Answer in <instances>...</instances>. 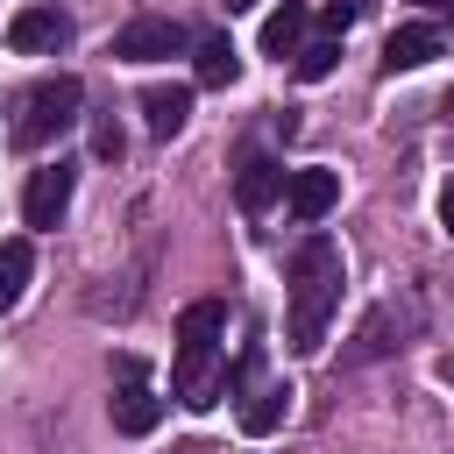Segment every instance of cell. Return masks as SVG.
<instances>
[{
    "label": "cell",
    "mask_w": 454,
    "mask_h": 454,
    "mask_svg": "<svg viewBox=\"0 0 454 454\" xmlns=\"http://www.w3.org/2000/svg\"><path fill=\"white\" fill-rule=\"evenodd\" d=\"M71 184H78V170H71V163H43V170H28L21 220H28V227H57V220H64V206H71Z\"/></svg>",
    "instance_id": "obj_5"
},
{
    "label": "cell",
    "mask_w": 454,
    "mask_h": 454,
    "mask_svg": "<svg viewBox=\"0 0 454 454\" xmlns=\"http://www.w3.org/2000/svg\"><path fill=\"white\" fill-rule=\"evenodd\" d=\"M220 333H227V305L220 298H199V305L177 312V369H170V390L192 411H206L213 397H227V376H213Z\"/></svg>",
    "instance_id": "obj_2"
},
{
    "label": "cell",
    "mask_w": 454,
    "mask_h": 454,
    "mask_svg": "<svg viewBox=\"0 0 454 454\" xmlns=\"http://www.w3.org/2000/svg\"><path fill=\"white\" fill-rule=\"evenodd\" d=\"M28 277H35V248H28L21 234H14V241H0V312H14V305H21Z\"/></svg>",
    "instance_id": "obj_14"
},
{
    "label": "cell",
    "mask_w": 454,
    "mask_h": 454,
    "mask_svg": "<svg viewBox=\"0 0 454 454\" xmlns=\"http://www.w3.org/2000/svg\"><path fill=\"white\" fill-rule=\"evenodd\" d=\"M440 376H447V383H454V355H440Z\"/></svg>",
    "instance_id": "obj_20"
},
{
    "label": "cell",
    "mask_w": 454,
    "mask_h": 454,
    "mask_svg": "<svg viewBox=\"0 0 454 454\" xmlns=\"http://www.w3.org/2000/svg\"><path fill=\"white\" fill-rule=\"evenodd\" d=\"M440 114H447V121H454V92H447V99H440Z\"/></svg>",
    "instance_id": "obj_21"
},
{
    "label": "cell",
    "mask_w": 454,
    "mask_h": 454,
    "mask_svg": "<svg viewBox=\"0 0 454 454\" xmlns=\"http://www.w3.org/2000/svg\"><path fill=\"white\" fill-rule=\"evenodd\" d=\"M298 50H305V0H284V7L262 21V57L284 64V57H298Z\"/></svg>",
    "instance_id": "obj_12"
},
{
    "label": "cell",
    "mask_w": 454,
    "mask_h": 454,
    "mask_svg": "<svg viewBox=\"0 0 454 454\" xmlns=\"http://www.w3.org/2000/svg\"><path fill=\"white\" fill-rule=\"evenodd\" d=\"M241 78V50L227 35H199V85H234Z\"/></svg>",
    "instance_id": "obj_15"
},
{
    "label": "cell",
    "mask_w": 454,
    "mask_h": 454,
    "mask_svg": "<svg viewBox=\"0 0 454 454\" xmlns=\"http://www.w3.org/2000/svg\"><path fill=\"white\" fill-rule=\"evenodd\" d=\"M426 7H440V14H454V0H426Z\"/></svg>",
    "instance_id": "obj_23"
},
{
    "label": "cell",
    "mask_w": 454,
    "mask_h": 454,
    "mask_svg": "<svg viewBox=\"0 0 454 454\" xmlns=\"http://www.w3.org/2000/svg\"><path fill=\"white\" fill-rule=\"evenodd\" d=\"M340 305V248L326 234H312L298 255H291V348L312 355L326 340V319Z\"/></svg>",
    "instance_id": "obj_1"
},
{
    "label": "cell",
    "mask_w": 454,
    "mask_h": 454,
    "mask_svg": "<svg viewBox=\"0 0 454 454\" xmlns=\"http://www.w3.org/2000/svg\"><path fill=\"white\" fill-rule=\"evenodd\" d=\"M241 7H255V0H227V14H241Z\"/></svg>",
    "instance_id": "obj_22"
},
{
    "label": "cell",
    "mask_w": 454,
    "mask_h": 454,
    "mask_svg": "<svg viewBox=\"0 0 454 454\" xmlns=\"http://www.w3.org/2000/svg\"><path fill=\"white\" fill-rule=\"evenodd\" d=\"M284 163L277 156H248L241 170H234V199H241V213H262V206H277L284 199Z\"/></svg>",
    "instance_id": "obj_10"
},
{
    "label": "cell",
    "mask_w": 454,
    "mask_h": 454,
    "mask_svg": "<svg viewBox=\"0 0 454 454\" xmlns=\"http://www.w3.org/2000/svg\"><path fill=\"white\" fill-rule=\"evenodd\" d=\"M121 149H128V142H121V121H114V114H99V121H92V156H106V163H114Z\"/></svg>",
    "instance_id": "obj_17"
},
{
    "label": "cell",
    "mask_w": 454,
    "mask_h": 454,
    "mask_svg": "<svg viewBox=\"0 0 454 454\" xmlns=\"http://www.w3.org/2000/svg\"><path fill=\"white\" fill-rule=\"evenodd\" d=\"M142 121H149V135H184V121H192V92L184 85H149L142 92Z\"/></svg>",
    "instance_id": "obj_11"
},
{
    "label": "cell",
    "mask_w": 454,
    "mask_h": 454,
    "mask_svg": "<svg viewBox=\"0 0 454 454\" xmlns=\"http://www.w3.org/2000/svg\"><path fill=\"white\" fill-rule=\"evenodd\" d=\"M64 43H71V14L64 7H21L7 21V50H21V57H50Z\"/></svg>",
    "instance_id": "obj_6"
},
{
    "label": "cell",
    "mask_w": 454,
    "mask_h": 454,
    "mask_svg": "<svg viewBox=\"0 0 454 454\" xmlns=\"http://www.w3.org/2000/svg\"><path fill=\"white\" fill-rule=\"evenodd\" d=\"M333 64H340V43H333V35H326V43H305V50H298V78H305V85L333 78Z\"/></svg>",
    "instance_id": "obj_16"
},
{
    "label": "cell",
    "mask_w": 454,
    "mask_h": 454,
    "mask_svg": "<svg viewBox=\"0 0 454 454\" xmlns=\"http://www.w3.org/2000/svg\"><path fill=\"white\" fill-rule=\"evenodd\" d=\"M355 21V0H326V28H348Z\"/></svg>",
    "instance_id": "obj_18"
},
{
    "label": "cell",
    "mask_w": 454,
    "mask_h": 454,
    "mask_svg": "<svg viewBox=\"0 0 454 454\" xmlns=\"http://www.w3.org/2000/svg\"><path fill=\"white\" fill-rule=\"evenodd\" d=\"M78 106H85V85H78L71 71L28 85V92H21V114H14V149H43V142H57V135L78 121Z\"/></svg>",
    "instance_id": "obj_3"
},
{
    "label": "cell",
    "mask_w": 454,
    "mask_h": 454,
    "mask_svg": "<svg viewBox=\"0 0 454 454\" xmlns=\"http://www.w3.org/2000/svg\"><path fill=\"white\" fill-rule=\"evenodd\" d=\"M440 227H447V234H454V184H447V192H440Z\"/></svg>",
    "instance_id": "obj_19"
},
{
    "label": "cell",
    "mask_w": 454,
    "mask_h": 454,
    "mask_svg": "<svg viewBox=\"0 0 454 454\" xmlns=\"http://www.w3.org/2000/svg\"><path fill=\"white\" fill-rule=\"evenodd\" d=\"M284 411H291V383H255L248 390V404H241V433H277L284 426Z\"/></svg>",
    "instance_id": "obj_13"
},
{
    "label": "cell",
    "mask_w": 454,
    "mask_h": 454,
    "mask_svg": "<svg viewBox=\"0 0 454 454\" xmlns=\"http://www.w3.org/2000/svg\"><path fill=\"white\" fill-rule=\"evenodd\" d=\"M447 50V35L433 28V21H411V28H397L390 43H383V71L397 78V71H419V64H433Z\"/></svg>",
    "instance_id": "obj_9"
},
{
    "label": "cell",
    "mask_w": 454,
    "mask_h": 454,
    "mask_svg": "<svg viewBox=\"0 0 454 454\" xmlns=\"http://www.w3.org/2000/svg\"><path fill=\"white\" fill-rule=\"evenodd\" d=\"M284 206H291V220H326L333 206H340V177L333 170H291L284 177Z\"/></svg>",
    "instance_id": "obj_7"
},
{
    "label": "cell",
    "mask_w": 454,
    "mask_h": 454,
    "mask_svg": "<svg viewBox=\"0 0 454 454\" xmlns=\"http://www.w3.org/2000/svg\"><path fill=\"white\" fill-rule=\"evenodd\" d=\"M106 419H114V433L142 440V433H156V419H163V397H156L149 383H121V390L106 397Z\"/></svg>",
    "instance_id": "obj_8"
},
{
    "label": "cell",
    "mask_w": 454,
    "mask_h": 454,
    "mask_svg": "<svg viewBox=\"0 0 454 454\" xmlns=\"http://www.w3.org/2000/svg\"><path fill=\"white\" fill-rule=\"evenodd\" d=\"M184 50V28L177 21H163V14H142V21H128L121 35H114V64H156V57H177Z\"/></svg>",
    "instance_id": "obj_4"
}]
</instances>
